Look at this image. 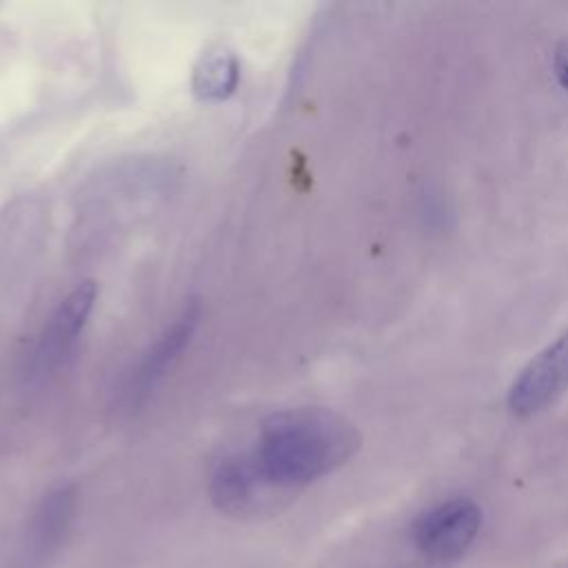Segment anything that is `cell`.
<instances>
[{
  "label": "cell",
  "mask_w": 568,
  "mask_h": 568,
  "mask_svg": "<svg viewBox=\"0 0 568 568\" xmlns=\"http://www.w3.org/2000/svg\"><path fill=\"white\" fill-rule=\"evenodd\" d=\"M357 448L359 433L346 417L302 406L266 417L251 455L273 486L293 495L339 468Z\"/></svg>",
  "instance_id": "obj_1"
},
{
  "label": "cell",
  "mask_w": 568,
  "mask_h": 568,
  "mask_svg": "<svg viewBox=\"0 0 568 568\" xmlns=\"http://www.w3.org/2000/svg\"><path fill=\"white\" fill-rule=\"evenodd\" d=\"M211 501L237 519H257L282 508L293 495L273 486L257 468L251 450L222 457L209 477Z\"/></svg>",
  "instance_id": "obj_2"
},
{
  "label": "cell",
  "mask_w": 568,
  "mask_h": 568,
  "mask_svg": "<svg viewBox=\"0 0 568 568\" xmlns=\"http://www.w3.org/2000/svg\"><path fill=\"white\" fill-rule=\"evenodd\" d=\"M481 528V508L466 497L446 499L424 510L413 524V541L430 564H453L473 546Z\"/></svg>",
  "instance_id": "obj_3"
},
{
  "label": "cell",
  "mask_w": 568,
  "mask_h": 568,
  "mask_svg": "<svg viewBox=\"0 0 568 568\" xmlns=\"http://www.w3.org/2000/svg\"><path fill=\"white\" fill-rule=\"evenodd\" d=\"M197 324H200V304L195 300H191L182 308V313L142 353L140 362L129 373V377L118 395L120 408L133 410L153 393V388L164 379V375L171 371V366L180 359V355L191 344V339L197 331Z\"/></svg>",
  "instance_id": "obj_4"
},
{
  "label": "cell",
  "mask_w": 568,
  "mask_h": 568,
  "mask_svg": "<svg viewBox=\"0 0 568 568\" xmlns=\"http://www.w3.org/2000/svg\"><path fill=\"white\" fill-rule=\"evenodd\" d=\"M98 300L95 282H80L49 315L31 353V377L44 379L64 364L75 348Z\"/></svg>",
  "instance_id": "obj_5"
},
{
  "label": "cell",
  "mask_w": 568,
  "mask_h": 568,
  "mask_svg": "<svg viewBox=\"0 0 568 568\" xmlns=\"http://www.w3.org/2000/svg\"><path fill=\"white\" fill-rule=\"evenodd\" d=\"M568 386V331L539 351L508 388V408L528 417L548 406Z\"/></svg>",
  "instance_id": "obj_6"
},
{
  "label": "cell",
  "mask_w": 568,
  "mask_h": 568,
  "mask_svg": "<svg viewBox=\"0 0 568 568\" xmlns=\"http://www.w3.org/2000/svg\"><path fill=\"white\" fill-rule=\"evenodd\" d=\"M75 515V488H51L36 506L20 555V568H42L64 541Z\"/></svg>",
  "instance_id": "obj_7"
},
{
  "label": "cell",
  "mask_w": 568,
  "mask_h": 568,
  "mask_svg": "<svg viewBox=\"0 0 568 568\" xmlns=\"http://www.w3.org/2000/svg\"><path fill=\"white\" fill-rule=\"evenodd\" d=\"M240 84V60L229 49L204 53L191 78V89L202 102H222L235 93Z\"/></svg>",
  "instance_id": "obj_8"
},
{
  "label": "cell",
  "mask_w": 568,
  "mask_h": 568,
  "mask_svg": "<svg viewBox=\"0 0 568 568\" xmlns=\"http://www.w3.org/2000/svg\"><path fill=\"white\" fill-rule=\"evenodd\" d=\"M555 73L559 82L568 89V40H564L555 51Z\"/></svg>",
  "instance_id": "obj_9"
}]
</instances>
